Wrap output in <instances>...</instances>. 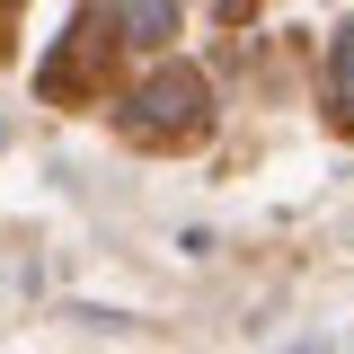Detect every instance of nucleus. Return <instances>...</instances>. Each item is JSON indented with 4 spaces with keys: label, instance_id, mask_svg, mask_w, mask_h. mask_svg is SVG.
I'll list each match as a JSON object with an SVG mask.
<instances>
[{
    "label": "nucleus",
    "instance_id": "f257e3e1",
    "mask_svg": "<svg viewBox=\"0 0 354 354\" xmlns=\"http://www.w3.org/2000/svg\"><path fill=\"white\" fill-rule=\"evenodd\" d=\"M133 124H142V133H195V124H204V80H195V71H160V80H142Z\"/></svg>",
    "mask_w": 354,
    "mask_h": 354
},
{
    "label": "nucleus",
    "instance_id": "f03ea898",
    "mask_svg": "<svg viewBox=\"0 0 354 354\" xmlns=\"http://www.w3.org/2000/svg\"><path fill=\"white\" fill-rule=\"evenodd\" d=\"M115 27H124V44H169L177 36V0H115Z\"/></svg>",
    "mask_w": 354,
    "mask_h": 354
},
{
    "label": "nucleus",
    "instance_id": "7ed1b4c3",
    "mask_svg": "<svg viewBox=\"0 0 354 354\" xmlns=\"http://www.w3.org/2000/svg\"><path fill=\"white\" fill-rule=\"evenodd\" d=\"M328 80H337V106L354 115V27L337 36V62H328Z\"/></svg>",
    "mask_w": 354,
    "mask_h": 354
},
{
    "label": "nucleus",
    "instance_id": "20e7f679",
    "mask_svg": "<svg viewBox=\"0 0 354 354\" xmlns=\"http://www.w3.org/2000/svg\"><path fill=\"white\" fill-rule=\"evenodd\" d=\"M292 354H328V337H301V346H292Z\"/></svg>",
    "mask_w": 354,
    "mask_h": 354
},
{
    "label": "nucleus",
    "instance_id": "39448f33",
    "mask_svg": "<svg viewBox=\"0 0 354 354\" xmlns=\"http://www.w3.org/2000/svg\"><path fill=\"white\" fill-rule=\"evenodd\" d=\"M0 9H9V0H0Z\"/></svg>",
    "mask_w": 354,
    "mask_h": 354
}]
</instances>
